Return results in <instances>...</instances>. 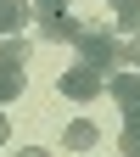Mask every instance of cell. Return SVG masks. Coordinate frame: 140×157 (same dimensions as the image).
<instances>
[{
    "mask_svg": "<svg viewBox=\"0 0 140 157\" xmlns=\"http://www.w3.org/2000/svg\"><path fill=\"white\" fill-rule=\"evenodd\" d=\"M118 146H123V157H140V118L123 112V135H118Z\"/></svg>",
    "mask_w": 140,
    "mask_h": 157,
    "instance_id": "9",
    "label": "cell"
},
{
    "mask_svg": "<svg viewBox=\"0 0 140 157\" xmlns=\"http://www.w3.org/2000/svg\"><path fill=\"white\" fill-rule=\"evenodd\" d=\"M73 51L84 56V62H95V67H123V39H118L112 28H95V23H84V34L73 39Z\"/></svg>",
    "mask_w": 140,
    "mask_h": 157,
    "instance_id": "1",
    "label": "cell"
},
{
    "mask_svg": "<svg viewBox=\"0 0 140 157\" xmlns=\"http://www.w3.org/2000/svg\"><path fill=\"white\" fill-rule=\"evenodd\" d=\"M107 95H112L123 112H134V107H140V67H129V73H118V67H112V78H107Z\"/></svg>",
    "mask_w": 140,
    "mask_h": 157,
    "instance_id": "3",
    "label": "cell"
},
{
    "mask_svg": "<svg viewBox=\"0 0 140 157\" xmlns=\"http://www.w3.org/2000/svg\"><path fill=\"white\" fill-rule=\"evenodd\" d=\"M123 67H140V34L123 39Z\"/></svg>",
    "mask_w": 140,
    "mask_h": 157,
    "instance_id": "12",
    "label": "cell"
},
{
    "mask_svg": "<svg viewBox=\"0 0 140 157\" xmlns=\"http://www.w3.org/2000/svg\"><path fill=\"white\" fill-rule=\"evenodd\" d=\"M95 140H101V129H95L90 118H78V124H67V129H62V146H67V151H90Z\"/></svg>",
    "mask_w": 140,
    "mask_h": 157,
    "instance_id": "5",
    "label": "cell"
},
{
    "mask_svg": "<svg viewBox=\"0 0 140 157\" xmlns=\"http://www.w3.org/2000/svg\"><path fill=\"white\" fill-rule=\"evenodd\" d=\"M28 17H34V6H28V0H0V34L28 28Z\"/></svg>",
    "mask_w": 140,
    "mask_h": 157,
    "instance_id": "7",
    "label": "cell"
},
{
    "mask_svg": "<svg viewBox=\"0 0 140 157\" xmlns=\"http://www.w3.org/2000/svg\"><path fill=\"white\" fill-rule=\"evenodd\" d=\"M17 95H23V73H6V67H0V107L17 101Z\"/></svg>",
    "mask_w": 140,
    "mask_h": 157,
    "instance_id": "11",
    "label": "cell"
},
{
    "mask_svg": "<svg viewBox=\"0 0 140 157\" xmlns=\"http://www.w3.org/2000/svg\"><path fill=\"white\" fill-rule=\"evenodd\" d=\"M67 6L73 0H34V17L39 23H56V17H67Z\"/></svg>",
    "mask_w": 140,
    "mask_h": 157,
    "instance_id": "10",
    "label": "cell"
},
{
    "mask_svg": "<svg viewBox=\"0 0 140 157\" xmlns=\"http://www.w3.org/2000/svg\"><path fill=\"white\" fill-rule=\"evenodd\" d=\"M6 135H11V124H6V118H0V146H6Z\"/></svg>",
    "mask_w": 140,
    "mask_h": 157,
    "instance_id": "14",
    "label": "cell"
},
{
    "mask_svg": "<svg viewBox=\"0 0 140 157\" xmlns=\"http://www.w3.org/2000/svg\"><path fill=\"white\" fill-rule=\"evenodd\" d=\"M17 157H51L45 146H23V151H17Z\"/></svg>",
    "mask_w": 140,
    "mask_h": 157,
    "instance_id": "13",
    "label": "cell"
},
{
    "mask_svg": "<svg viewBox=\"0 0 140 157\" xmlns=\"http://www.w3.org/2000/svg\"><path fill=\"white\" fill-rule=\"evenodd\" d=\"M23 62H28V39L0 34V67H6V73H23Z\"/></svg>",
    "mask_w": 140,
    "mask_h": 157,
    "instance_id": "6",
    "label": "cell"
},
{
    "mask_svg": "<svg viewBox=\"0 0 140 157\" xmlns=\"http://www.w3.org/2000/svg\"><path fill=\"white\" fill-rule=\"evenodd\" d=\"M112 17L123 34H140V0H112Z\"/></svg>",
    "mask_w": 140,
    "mask_h": 157,
    "instance_id": "8",
    "label": "cell"
},
{
    "mask_svg": "<svg viewBox=\"0 0 140 157\" xmlns=\"http://www.w3.org/2000/svg\"><path fill=\"white\" fill-rule=\"evenodd\" d=\"M84 34L78 17H56V23H39V39H51V45H73V39Z\"/></svg>",
    "mask_w": 140,
    "mask_h": 157,
    "instance_id": "4",
    "label": "cell"
},
{
    "mask_svg": "<svg viewBox=\"0 0 140 157\" xmlns=\"http://www.w3.org/2000/svg\"><path fill=\"white\" fill-rule=\"evenodd\" d=\"M107 67H95V62H84V56H78V62L67 67V73H56V90L67 95V101H95V95L107 90Z\"/></svg>",
    "mask_w": 140,
    "mask_h": 157,
    "instance_id": "2",
    "label": "cell"
}]
</instances>
